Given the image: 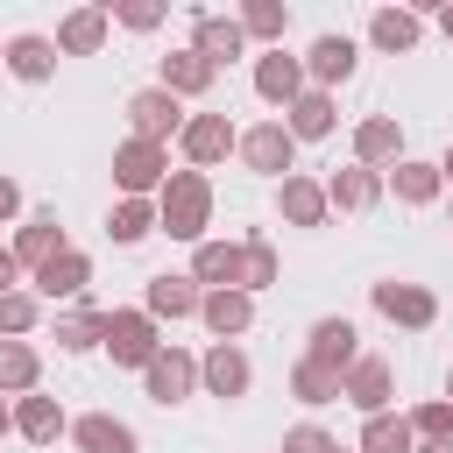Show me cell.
<instances>
[{"label":"cell","mask_w":453,"mask_h":453,"mask_svg":"<svg viewBox=\"0 0 453 453\" xmlns=\"http://www.w3.org/2000/svg\"><path fill=\"white\" fill-rule=\"evenodd\" d=\"M205 226H212V177H205V170H170L163 191H156V234L198 248Z\"/></svg>","instance_id":"cell-1"},{"label":"cell","mask_w":453,"mask_h":453,"mask_svg":"<svg viewBox=\"0 0 453 453\" xmlns=\"http://www.w3.org/2000/svg\"><path fill=\"white\" fill-rule=\"evenodd\" d=\"M234 156H241L255 177H269V184L297 177V142H290V127H283V120H255V127H241Z\"/></svg>","instance_id":"cell-2"},{"label":"cell","mask_w":453,"mask_h":453,"mask_svg":"<svg viewBox=\"0 0 453 453\" xmlns=\"http://www.w3.org/2000/svg\"><path fill=\"white\" fill-rule=\"evenodd\" d=\"M106 354H113V368H149L156 361V347H163V326L142 311V304H127V311H106V340H99Z\"/></svg>","instance_id":"cell-3"},{"label":"cell","mask_w":453,"mask_h":453,"mask_svg":"<svg viewBox=\"0 0 453 453\" xmlns=\"http://www.w3.org/2000/svg\"><path fill=\"white\" fill-rule=\"evenodd\" d=\"M184 99H170L163 85H142V92H127V134L134 142H156V149H170L177 134H184Z\"/></svg>","instance_id":"cell-4"},{"label":"cell","mask_w":453,"mask_h":453,"mask_svg":"<svg viewBox=\"0 0 453 453\" xmlns=\"http://www.w3.org/2000/svg\"><path fill=\"white\" fill-rule=\"evenodd\" d=\"M198 389L219 396V403H241V396L255 389V361L241 354V340H212V347L198 354Z\"/></svg>","instance_id":"cell-5"},{"label":"cell","mask_w":453,"mask_h":453,"mask_svg":"<svg viewBox=\"0 0 453 453\" xmlns=\"http://www.w3.org/2000/svg\"><path fill=\"white\" fill-rule=\"evenodd\" d=\"M163 177H170V149L134 142V134L113 149V184H120V198H156V191H163Z\"/></svg>","instance_id":"cell-6"},{"label":"cell","mask_w":453,"mask_h":453,"mask_svg":"<svg viewBox=\"0 0 453 453\" xmlns=\"http://www.w3.org/2000/svg\"><path fill=\"white\" fill-rule=\"evenodd\" d=\"M368 304H375L389 326H403V333H425V326L439 319V297H432L425 283H403V276H382V283H368Z\"/></svg>","instance_id":"cell-7"},{"label":"cell","mask_w":453,"mask_h":453,"mask_svg":"<svg viewBox=\"0 0 453 453\" xmlns=\"http://www.w3.org/2000/svg\"><path fill=\"white\" fill-rule=\"evenodd\" d=\"M142 396H149V403H163V411H170V403H184V396H198V354H184V347H170V340H163V347H156V361L142 368Z\"/></svg>","instance_id":"cell-8"},{"label":"cell","mask_w":453,"mask_h":453,"mask_svg":"<svg viewBox=\"0 0 453 453\" xmlns=\"http://www.w3.org/2000/svg\"><path fill=\"white\" fill-rule=\"evenodd\" d=\"M297 64H304V85H311V92H340V85L354 78V64H361V50H354V35H340V28H326V35H311V50H304Z\"/></svg>","instance_id":"cell-9"},{"label":"cell","mask_w":453,"mask_h":453,"mask_svg":"<svg viewBox=\"0 0 453 453\" xmlns=\"http://www.w3.org/2000/svg\"><path fill=\"white\" fill-rule=\"evenodd\" d=\"M234 142H241V127H234L226 113H191V120H184V134H177L184 170H219V163L234 156Z\"/></svg>","instance_id":"cell-10"},{"label":"cell","mask_w":453,"mask_h":453,"mask_svg":"<svg viewBox=\"0 0 453 453\" xmlns=\"http://www.w3.org/2000/svg\"><path fill=\"white\" fill-rule=\"evenodd\" d=\"M340 403H354L361 418H382V411L396 403V368H389L382 354H361V361L340 375Z\"/></svg>","instance_id":"cell-11"},{"label":"cell","mask_w":453,"mask_h":453,"mask_svg":"<svg viewBox=\"0 0 453 453\" xmlns=\"http://www.w3.org/2000/svg\"><path fill=\"white\" fill-rule=\"evenodd\" d=\"M304 361H319V368L347 375V368L361 361V333H354V319H340V311L311 319V333H304Z\"/></svg>","instance_id":"cell-12"},{"label":"cell","mask_w":453,"mask_h":453,"mask_svg":"<svg viewBox=\"0 0 453 453\" xmlns=\"http://www.w3.org/2000/svg\"><path fill=\"white\" fill-rule=\"evenodd\" d=\"M241 269H248L241 241H212V234H205V241L191 248V269H184V276H191L198 290H241Z\"/></svg>","instance_id":"cell-13"},{"label":"cell","mask_w":453,"mask_h":453,"mask_svg":"<svg viewBox=\"0 0 453 453\" xmlns=\"http://www.w3.org/2000/svg\"><path fill=\"white\" fill-rule=\"evenodd\" d=\"M156 85L170 92V99H205L212 85H219V71L184 42V50H170V57H156Z\"/></svg>","instance_id":"cell-14"},{"label":"cell","mask_w":453,"mask_h":453,"mask_svg":"<svg viewBox=\"0 0 453 453\" xmlns=\"http://www.w3.org/2000/svg\"><path fill=\"white\" fill-rule=\"evenodd\" d=\"M382 191H389L396 205H439V198H446V177H439V163L403 156V163H389V170H382Z\"/></svg>","instance_id":"cell-15"},{"label":"cell","mask_w":453,"mask_h":453,"mask_svg":"<svg viewBox=\"0 0 453 453\" xmlns=\"http://www.w3.org/2000/svg\"><path fill=\"white\" fill-rule=\"evenodd\" d=\"M191 50H198L212 71H226L234 57H248V35H241L234 14H191Z\"/></svg>","instance_id":"cell-16"},{"label":"cell","mask_w":453,"mask_h":453,"mask_svg":"<svg viewBox=\"0 0 453 453\" xmlns=\"http://www.w3.org/2000/svg\"><path fill=\"white\" fill-rule=\"evenodd\" d=\"M297 92H304V64H297L290 50H262V57H255V99L283 113Z\"/></svg>","instance_id":"cell-17"},{"label":"cell","mask_w":453,"mask_h":453,"mask_svg":"<svg viewBox=\"0 0 453 453\" xmlns=\"http://www.w3.org/2000/svg\"><path fill=\"white\" fill-rule=\"evenodd\" d=\"M276 120L290 127V142H326V134L340 127V99H333V92H311V85H304V92H297V99H290V106H283Z\"/></svg>","instance_id":"cell-18"},{"label":"cell","mask_w":453,"mask_h":453,"mask_svg":"<svg viewBox=\"0 0 453 453\" xmlns=\"http://www.w3.org/2000/svg\"><path fill=\"white\" fill-rule=\"evenodd\" d=\"M7 248H14V262L35 276V269H42L50 255H64L71 241H64V219H57V212H28V219L14 226V241H7Z\"/></svg>","instance_id":"cell-19"},{"label":"cell","mask_w":453,"mask_h":453,"mask_svg":"<svg viewBox=\"0 0 453 453\" xmlns=\"http://www.w3.org/2000/svg\"><path fill=\"white\" fill-rule=\"evenodd\" d=\"M85 283H92V255H85V248H64V255H50V262L35 269V297H50V304L85 297Z\"/></svg>","instance_id":"cell-20"},{"label":"cell","mask_w":453,"mask_h":453,"mask_svg":"<svg viewBox=\"0 0 453 453\" xmlns=\"http://www.w3.org/2000/svg\"><path fill=\"white\" fill-rule=\"evenodd\" d=\"M71 446H78V453H142L134 425L113 418V411H85V418H71Z\"/></svg>","instance_id":"cell-21"},{"label":"cell","mask_w":453,"mask_h":453,"mask_svg":"<svg viewBox=\"0 0 453 453\" xmlns=\"http://www.w3.org/2000/svg\"><path fill=\"white\" fill-rule=\"evenodd\" d=\"M106 35H113V21H106V7H71L64 21H57V57H99L106 50Z\"/></svg>","instance_id":"cell-22"},{"label":"cell","mask_w":453,"mask_h":453,"mask_svg":"<svg viewBox=\"0 0 453 453\" xmlns=\"http://www.w3.org/2000/svg\"><path fill=\"white\" fill-rule=\"evenodd\" d=\"M198 297H205V290H198L191 276H170V269L142 283V311H149L156 326H163V319H198Z\"/></svg>","instance_id":"cell-23"},{"label":"cell","mask_w":453,"mask_h":453,"mask_svg":"<svg viewBox=\"0 0 453 453\" xmlns=\"http://www.w3.org/2000/svg\"><path fill=\"white\" fill-rule=\"evenodd\" d=\"M14 432H21L28 446H57V439L71 432V418H64V403H57V396L28 389V396H14Z\"/></svg>","instance_id":"cell-24"},{"label":"cell","mask_w":453,"mask_h":453,"mask_svg":"<svg viewBox=\"0 0 453 453\" xmlns=\"http://www.w3.org/2000/svg\"><path fill=\"white\" fill-rule=\"evenodd\" d=\"M0 71H14L21 85H50L57 78V42L50 35H7V57H0Z\"/></svg>","instance_id":"cell-25"},{"label":"cell","mask_w":453,"mask_h":453,"mask_svg":"<svg viewBox=\"0 0 453 453\" xmlns=\"http://www.w3.org/2000/svg\"><path fill=\"white\" fill-rule=\"evenodd\" d=\"M354 163H361V170H389V163H403V127H396L389 113H368V120L354 127Z\"/></svg>","instance_id":"cell-26"},{"label":"cell","mask_w":453,"mask_h":453,"mask_svg":"<svg viewBox=\"0 0 453 453\" xmlns=\"http://www.w3.org/2000/svg\"><path fill=\"white\" fill-rule=\"evenodd\" d=\"M276 212H283V226H326V219H333L319 177H283V184H276Z\"/></svg>","instance_id":"cell-27"},{"label":"cell","mask_w":453,"mask_h":453,"mask_svg":"<svg viewBox=\"0 0 453 453\" xmlns=\"http://www.w3.org/2000/svg\"><path fill=\"white\" fill-rule=\"evenodd\" d=\"M198 319H205L212 340H241V333L255 326V297H248V290H205V297H198Z\"/></svg>","instance_id":"cell-28"},{"label":"cell","mask_w":453,"mask_h":453,"mask_svg":"<svg viewBox=\"0 0 453 453\" xmlns=\"http://www.w3.org/2000/svg\"><path fill=\"white\" fill-rule=\"evenodd\" d=\"M326 205H333V212H368V205H382V170H361V163L333 170V177H326Z\"/></svg>","instance_id":"cell-29"},{"label":"cell","mask_w":453,"mask_h":453,"mask_svg":"<svg viewBox=\"0 0 453 453\" xmlns=\"http://www.w3.org/2000/svg\"><path fill=\"white\" fill-rule=\"evenodd\" d=\"M418 35H425V21H418L411 7H375V14H368V42H375L382 57H411Z\"/></svg>","instance_id":"cell-30"},{"label":"cell","mask_w":453,"mask_h":453,"mask_svg":"<svg viewBox=\"0 0 453 453\" xmlns=\"http://www.w3.org/2000/svg\"><path fill=\"white\" fill-rule=\"evenodd\" d=\"M234 21H241V35H248V42H262V50H283L290 7H283V0H241V7H234Z\"/></svg>","instance_id":"cell-31"},{"label":"cell","mask_w":453,"mask_h":453,"mask_svg":"<svg viewBox=\"0 0 453 453\" xmlns=\"http://www.w3.org/2000/svg\"><path fill=\"white\" fill-rule=\"evenodd\" d=\"M149 234H156V198H113L106 241H113V248H142Z\"/></svg>","instance_id":"cell-32"},{"label":"cell","mask_w":453,"mask_h":453,"mask_svg":"<svg viewBox=\"0 0 453 453\" xmlns=\"http://www.w3.org/2000/svg\"><path fill=\"white\" fill-rule=\"evenodd\" d=\"M42 389V354L28 340H0V396H28Z\"/></svg>","instance_id":"cell-33"},{"label":"cell","mask_w":453,"mask_h":453,"mask_svg":"<svg viewBox=\"0 0 453 453\" xmlns=\"http://www.w3.org/2000/svg\"><path fill=\"white\" fill-rule=\"evenodd\" d=\"M241 255H248V269H241V290H248V297L283 283V255H276V241H269V234H248V241H241Z\"/></svg>","instance_id":"cell-34"},{"label":"cell","mask_w":453,"mask_h":453,"mask_svg":"<svg viewBox=\"0 0 453 453\" xmlns=\"http://www.w3.org/2000/svg\"><path fill=\"white\" fill-rule=\"evenodd\" d=\"M64 354H92L99 340H106V311H92V304H78V311H64L57 319V333H50Z\"/></svg>","instance_id":"cell-35"},{"label":"cell","mask_w":453,"mask_h":453,"mask_svg":"<svg viewBox=\"0 0 453 453\" xmlns=\"http://www.w3.org/2000/svg\"><path fill=\"white\" fill-rule=\"evenodd\" d=\"M354 453H418V439H411L403 411H382V418H361V446Z\"/></svg>","instance_id":"cell-36"},{"label":"cell","mask_w":453,"mask_h":453,"mask_svg":"<svg viewBox=\"0 0 453 453\" xmlns=\"http://www.w3.org/2000/svg\"><path fill=\"white\" fill-rule=\"evenodd\" d=\"M290 396H297V403H311V411H319V403H340V375L297 354V368H290Z\"/></svg>","instance_id":"cell-37"},{"label":"cell","mask_w":453,"mask_h":453,"mask_svg":"<svg viewBox=\"0 0 453 453\" xmlns=\"http://www.w3.org/2000/svg\"><path fill=\"white\" fill-rule=\"evenodd\" d=\"M35 319H42V297L35 290H7L0 297V340H28Z\"/></svg>","instance_id":"cell-38"},{"label":"cell","mask_w":453,"mask_h":453,"mask_svg":"<svg viewBox=\"0 0 453 453\" xmlns=\"http://www.w3.org/2000/svg\"><path fill=\"white\" fill-rule=\"evenodd\" d=\"M99 7H106V21H120V28H134V35H156L163 14H170L163 0H99Z\"/></svg>","instance_id":"cell-39"},{"label":"cell","mask_w":453,"mask_h":453,"mask_svg":"<svg viewBox=\"0 0 453 453\" xmlns=\"http://www.w3.org/2000/svg\"><path fill=\"white\" fill-rule=\"evenodd\" d=\"M403 425H411V439H453V403L446 396H425L418 411H403Z\"/></svg>","instance_id":"cell-40"},{"label":"cell","mask_w":453,"mask_h":453,"mask_svg":"<svg viewBox=\"0 0 453 453\" xmlns=\"http://www.w3.org/2000/svg\"><path fill=\"white\" fill-rule=\"evenodd\" d=\"M283 453H340V439L326 425H290L283 432Z\"/></svg>","instance_id":"cell-41"},{"label":"cell","mask_w":453,"mask_h":453,"mask_svg":"<svg viewBox=\"0 0 453 453\" xmlns=\"http://www.w3.org/2000/svg\"><path fill=\"white\" fill-rule=\"evenodd\" d=\"M14 212H21V184H14V177H0V226H7Z\"/></svg>","instance_id":"cell-42"},{"label":"cell","mask_w":453,"mask_h":453,"mask_svg":"<svg viewBox=\"0 0 453 453\" xmlns=\"http://www.w3.org/2000/svg\"><path fill=\"white\" fill-rule=\"evenodd\" d=\"M7 290H21V262H14V248H0V297Z\"/></svg>","instance_id":"cell-43"},{"label":"cell","mask_w":453,"mask_h":453,"mask_svg":"<svg viewBox=\"0 0 453 453\" xmlns=\"http://www.w3.org/2000/svg\"><path fill=\"white\" fill-rule=\"evenodd\" d=\"M432 21H439V35H446V42H453V0H446V7H439V14H432Z\"/></svg>","instance_id":"cell-44"},{"label":"cell","mask_w":453,"mask_h":453,"mask_svg":"<svg viewBox=\"0 0 453 453\" xmlns=\"http://www.w3.org/2000/svg\"><path fill=\"white\" fill-rule=\"evenodd\" d=\"M418 453H453V439H418Z\"/></svg>","instance_id":"cell-45"},{"label":"cell","mask_w":453,"mask_h":453,"mask_svg":"<svg viewBox=\"0 0 453 453\" xmlns=\"http://www.w3.org/2000/svg\"><path fill=\"white\" fill-rule=\"evenodd\" d=\"M7 432H14V403L0 396V439H7Z\"/></svg>","instance_id":"cell-46"},{"label":"cell","mask_w":453,"mask_h":453,"mask_svg":"<svg viewBox=\"0 0 453 453\" xmlns=\"http://www.w3.org/2000/svg\"><path fill=\"white\" fill-rule=\"evenodd\" d=\"M439 177H446V184H453V142H446V156H439Z\"/></svg>","instance_id":"cell-47"},{"label":"cell","mask_w":453,"mask_h":453,"mask_svg":"<svg viewBox=\"0 0 453 453\" xmlns=\"http://www.w3.org/2000/svg\"><path fill=\"white\" fill-rule=\"evenodd\" d=\"M446 403H453V368H446Z\"/></svg>","instance_id":"cell-48"},{"label":"cell","mask_w":453,"mask_h":453,"mask_svg":"<svg viewBox=\"0 0 453 453\" xmlns=\"http://www.w3.org/2000/svg\"><path fill=\"white\" fill-rule=\"evenodd\" d=\"M340 453H354V446H340Z\"/></svg>","instance_id":"cell-49"},{"label":"cell","mask_w":453,"mask_h":453,"mask_svg":"<svg viewBox=\"0 0 453 453\" xmlns=\"http://www.w3.org/2000/svg\"><path fill=\"white\" fill-rule=\"evenodd\" d=\"M0 57H7V42H0Z\"/></svg>","instance_id":"cell-50"},{"label":"cell","mask_w":453,"mask_h":453,"mask_svg":"<svg viewBox=\"0 0 453 453\" xmlns=\"http://www.w3.org/2000/svg\"><path fill=\"white\" fill-rule=\"evenodd\" d=\"M446 219H453V212H446Z\"/></svg>","instance_id":"cell-51"}]
</instances>
